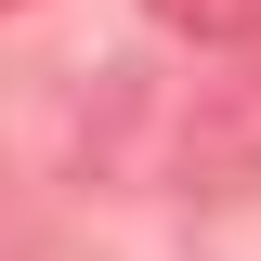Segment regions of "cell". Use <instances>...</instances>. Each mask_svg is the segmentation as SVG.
<instances>
[{
  "label": "cell",
  "mask_w": 261,
  "mask_h": 261,
  "mask_svg": "<svg viewBox=\"0 0 261 261\" xmlns=\"http://www.w3.org/2000/svg\"><path fill=\"white\" fill-rule=\"evenodd\" d=\"M170 39H261V0H144Z\"/></svg>",
  "instance_id": "6da1fadb"
}]
</instances>
